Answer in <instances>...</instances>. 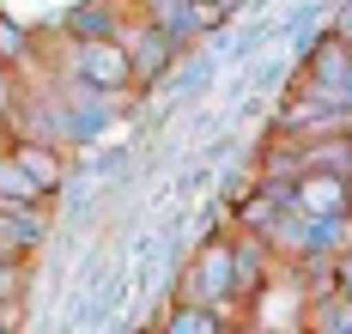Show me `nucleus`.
I'll return each mask as SVG.
<instances>
[{"label":"nucleus","instance_id":"obj_1","mask_svg":"<svg viewBox=\"0 0 352 334\" xmlns=\"http://www.w3.org/2000/svg\"><path fill=\"white\" fill-rule=\"evenodd\" d=\"M292 91L322 98V104H346L352 110V43L346 37H328L316 55H310V67H304V79H298Z\"/></svg>","mask_w":352,"mask_h":334},{"label":"nucleus","instance_id":"obj_2","mask_svg":"<svg viewBox=\"0 0 352 334\" xmlns=\"http://www.w3.org/2000/svg\"><path fill=\"white\" fill-rule=\"evenodd\" d=\"M73 67L85 85H98V91H128L134 85V67H128V49L122 37H91V43H73Z\"/></svg>","mask_w":352,"mask_h":334},{"label":"nucleus","instance_id":"obj_3","mask_svg":"<svg viewBox=\"0 0 352 334\" xmlns=\"http://www.w3.org/2000/svg\"><path fill=\"white\" fill-rule=\"evenodd\" d=\"M122 49H128V67H134V85H146V79H158L164 67H170V55L182 49V43L170 37V31H158L152 19L140 25V37H122Z\"/></svg>","mask_w":352,"mask_h":334},{"label":"nucleus","instance_id":"obj_4","mask_svg":"<svg viewBox=\"0 0 352 334\" xmlns=\"http://www.w3.org/2000/svg\"><path fill=\"white\" fill-rule=\"evenodd\" d=\"M6 152H12V164H19V170L43 188V194H55V188H61V177H67V164H61V152H55V146H36V140H19V134H12V140H6Z\"/></svg>","mask_w":352,"mask_h":334},{"label":"nucleus","instance_id":"obj_5","mask_svg":"<svg viewBox=\"0 0 352 334\" xmlns=\"http://www.w3.org/2000/svg\"><path fill=\"white\" fill-rule=\"evenodd\" d=\"M231 322L212 310V304H195V298H176L170 310H164V322H158V334H225Z\"/></svg>","mask_w":352,"mask_h":334},{"label":"nucleus","instance_id":"obj_6","mask_svg":"<svg viewBox=\"0 0 352 334\" xmlns=\"http://www.w3.org/2000/svg\"><path fill=\"white\" fill-rule=\"evenodd\" d=\"M67 37H73V43L122 37V12H116V0H85V6H79V12L67 19Z\"/></svg>","mask_w":352,"mask_h":334},{"label":"nucleus","instance_id":"obj_7","mask_svg":"<svg viewBox=\"0 0 352 334\" xmlns=\"http://www.w3.org/2000/svg\"><path fill=\"white\" fill-rule=\"evenodd\" d=\"M12 115H19V85H12V61H0V146L19 134Z\"/></svg>","mask_w":352,"mask_h":334},{"label":"nucleus","instance_id":"obj_8","mask_svg":"<svg viewBox=\"0 0 352 334\" xmlns=\"http://www.w3.org/2000/svg\"><path fill=\"white\" fill-rule=\"evenodd\" d=\"M12 316H19V310H12ZM12 316H6V322H0V334H12Z\"/></svg>","mask_w":352,"mask_h":334},{"label":"nucleus","instance_id":"obj_9","mask_svg":"<svg viewBox=\"0 0 352 334\" xmlns=\"http://www.w3.org/2000/svg\"><path fill=\"white\" fill-rule=\"evenodd\" d=\"M152 334H158V329H152Z\"/></svg>","mask_w":352,"mask_h":334}]
</instances>
